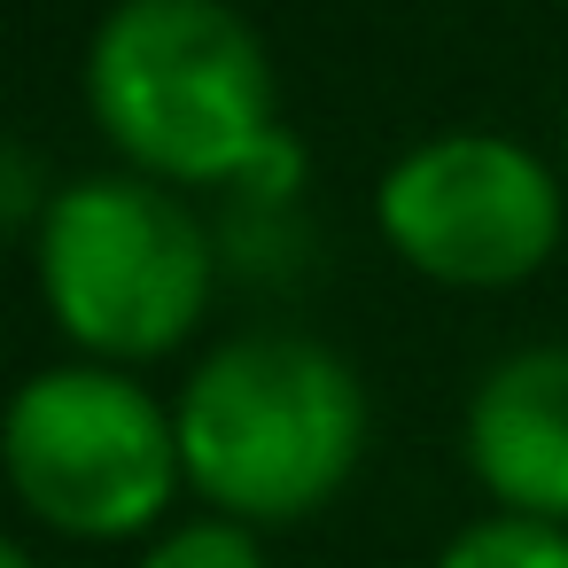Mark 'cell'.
I'll list each match as a JSON object with an SVG mask.
<instances>
[{
  "mask_svg": "<svg viewBox=\"0 0 568 568\" xmlns=\"http://www.w3.org/2000/svg\"><path fill=\"white\" fill-rule=\"evenodd\" d=\"M71 568H94V560H71Z\"/></svg>",
  "mask_w": 568,
  "mask_h": 568,
  "instance_id": "cell-12",
  "label": "cell"
},
{
  "mask_svg": "<svg viewBox=\"0 0 568 568\" xmlns=\"http://www.w3.org/2000/svg\"><path fill=\"white\" fill-rule=\"evenodd\" d=\"M436 568H568V521H537V514L490 506L483 521L444 537Z\"/></svg>",
  "mask_w": 568,
  "mask_h": 568,
  "instance_id": "cell-7",
  "label": "cell"
},
{
  "mask_svg": "<svg viewBox=\"0 0 568 568\" xmlns=\"http://www.w3.org/2000/svg\"><path fill=\"white\" fill-rule=\"evenodd\" d=\"M459 452L467 475L490 490V506L568 521V343L506 351L467 389Z\"/></svg>",
  "mask_w": 568,
  "mask_h": 568,
  "instance_id": "cell-6",
  "label": "cell"
},
{
  "mask_svg": "<svg viewBox=\"0 0 568 568\" xmlns=\"http://www.w3.org/2000/svg\"><path fill=\"white\" fill-rule=\"evenodd\" d=\"M48 203H55V187H48V172L32 164V149L0 141V234H32V226L48 219Z\"/></svg>",
  "mask_w": 568,
  "mask_h": 568,
  "instance_id": "cell-9",
  "label": "cell"
},
{
  "mask_svg": "<svg viewBox=\"0 0 568 568\" xmlns=\"http://www.w3.org/2000/svg\"><path fill=\"white\" fill-rule=\"evenodd\" d=\"M0 483L63 545H149L187 490L172 405L133 366H40L0 405Z\"/></svg>",
  "mask_w": 568,
  "mask_h": 568,
  "instance_id": "cell-4",
  "label": "cell"
},
{
  "mask_svg": "<svg viewBox=\"0 0 568 568\" xmlns=\"http://www.w3.org/2000/svg\"><path fill=\"white\" fill-rule=\"evenodd\" d=\"M560 180H568V118H560Z\"/></svg>",
  "mask_w": 568,
  "mask_h": 568,
  "instance_id": "cell-11",
  "label": "cell"
},
{
  "mask_svg": "<svg viewBox=\"0 0 568 568\" xmlns=\"http://www.w3.org/2000/svg\"><path fill=\"white\" fill-rule=\"evenodd\" d=\"M133 568H273L257 529L250 521H226V514H203V521H164Z\"/></svg>",
  "mask_w": 568,
  "mask_h": 568,
  "instance_id": "cell-8",
  "label": "cell"
},
{
  "mask_svg": "<svg viewBox=\"0 0 568 568\" xmlns=\"http://www.w3.org/2000/svg\"><path fill=\"white\" fill-rule=\"evenodd\" d=\"M187 490L226 521H304L343 498L366 459V382L358 366L296 327H257L187 366L172 397Z\"/></svg>",
  "mask_w": 568,
  "mask_h": 568,
  "instance_id": "cell-2",
  "label": "cell"
},
{
  "mask_svg": "<svg viewBox=\"0 0 568 568\" xmlns=\"http://www.w3.org/2000/svg\"><path fill=\"white\" fill-rule=\"evenodd\" d=\"M0 568H40V560H32V552H24L17 537H0Z\"/></svg>",
  "mask_w": 568,
  "mask_h": 568,
  "instance_id": "cell-10",
  "label": "cell"
},
{
  "mask_svg": "<svg viewBox=\"0 0 568 568\" xmlns=\"http://www.w3.org/2000/svg\"><path fill=\"white\" fill-rule=\"evenodd\" d=\"M32 281L79 358L156 366L203 327L219 296V242L180 187L125 164L79 172L32 226Z\"/></svg>",
  "mask_w": 568,
  "mask_h": 568,
  "instance_id": "cell-3",
  "label": "cell"
},
{
  "mask_svg": "<svg viewBox=\"0 0 568 568\" xmlns=\"http://www.w3.org/2000/svg\"><path fill=\"white\" fill-rule=\"evenodd\" d=\"M79 94L125 172L164 187H234L288 203L304 149L281 125V79L234 0H118L94 24Z\"/></svg>",
  "mask_w": 568,
  "mask_h": 568,
  "instance_id": "cell-1",
  "label": "cell"
},
{
  "mask_svg": "<svg viewBox=\"0 0 568 568\" xmlns=\"http://www.w3.org/2000/svg\"><path fill=\"white\" fill-rule=\"evenodd\" d=\"M374 226L436 288H521L560 250L568 180L506 133H436L374 180Z\"/></svg>",
  "mask_w": 568,
  "mask_h": 568,
  "instance_id": "cell-5",
  "label": "cell"
}]
</instances>
